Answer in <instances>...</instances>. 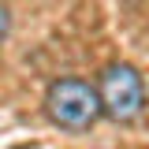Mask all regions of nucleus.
I'll return each mask as SVG.
<instances>
[{"label": "nucleus", "mask_w": 149, "mask_h": 149, "mask_svg": "<svg viewBox=\"0 0 149 149\" xmlns=\"http://www.w3.org/2000/svg\"><path fill=\"white\" fill-rule=\"evenodd\" d=\"M45 116L63 130H90L101 119L97 86L86 78H56L45 90Z\"/></svg>", "instance_id": "nucleus-1"}, {"label": "nucleus", "mask_w": 149, "mask_h": 149, "mask_svg": "<svg viewBox=\"0 0 149 149\" xmlns=\"http://www.w3.org/2000/svg\"><path fill=\"white\" fill-rule=\"evenodd\" d=\"M97 101H101V116H108L112 123H134L146 108V82L138 67L108 63L97 78Z\"/></svg>", "instance_id": "nucleus-2"}, {"label": "nucleus", "mask_w": 149, "mask_h": 149, "mask_svg": "<svg viewBox=\"0 0 149 149\" xmlns=\"http://www.w3.org/2000/svg\"><path fill=\"white\" fill-rule=\"evenodd\" d=\"M8 30H11V11H8V8L0 4V41L8 37Z\"/></svg>", "instance_id": "nucleus-3"}]
</instances>
